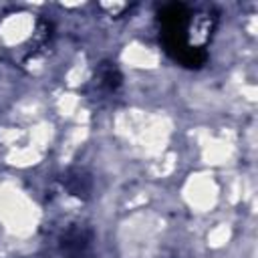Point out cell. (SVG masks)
I'll return each instance as SVG.
<instances>
[{
  "label": "cell",
  "mask_w": 258,
  "mask_h": 258,
  "mask_svg": "<svg viewBox=\"0 0 258 258\" xmlns=\"http://www.w3.org/2000/svg\"><path fill=\"white\" fill-rule=\"evenodd\" d=\"M97 81H99V87L107 89V91H117L121 87V73L119 69L115 67V62H101L99 64V71H97Z\"/></svg>",
  "instance_id": "6da1fadb"
}]
</instances>
